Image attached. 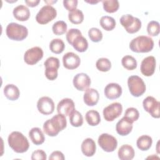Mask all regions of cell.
<instances>
[{
    "label": "cell",
    "instance_id": "cell-1",
    "mask_svg": "<svg viewBox=\"0 0 160 160\" xmlns=\"http://www.w3.org/2000/svg\"><path fill=\"white\" fill-rule=\"evenodd\" d=\"M67 121L66 116L58 114L44 122L43 124L44 132L51 137L56 136L59 132L66 128Z\"/></svg>",
    "mask_w": 160,
    "mask_h": 160
},
{
    "label": "cell",
    "instance_id": "cell-2",
    "mask_svg": "<svg viewBox=\"0 0 160 160\" xmlns=\"http://www.w3.org/2000/svg\"><path fill=\"white\" fill-rule=\"evenodd\" d=\"M8 142L9 147L17 153H24L29 148L27 138L19 131H13L8 136Z\"/></svg>",
    "mask_w": 160,
    "mask_h": 160
},
{
    "label": "cell",
    "instance_id": "cell-3",
    "mask_svg": "<svg viewBox=\"0 0 160 160\" xmlns=\"http://www.w3.org/2000/svg\"><path fill=\"white\" fill-rule=\"evenodd\" d=\"M154 48V41L149 36H139L133 39L129 43L130 49L137 53L150 52Z\"/></svg>",
    "mask_w": 160,
    "mask_h": 160
},
{
    "label": "cell",
    "instance_id": "cell-4",
    "mask_svg": "<svg viewBox=\"0 0 160 160\" xmlns=\"http://www.w3.org/2000/svg\"><path fill=\"white\" fill-rule=\"evenodd\" d=\"M7 36L11 40L21 41L26 39L28 35V30L26 27L16 23L8 24L6 29Z\"/></svg>",
    "mask_w": 160,
    "mask_h": 160
},
{
    "label": "cell",
    "instance_id": "cell-5",
    "mask_svg": "<svg viewBox=\"0 0 160 160\" xmlns=\"http://www.w3.org/2000/svg\"><path fill=\"white\" fill-rule=\"evenodd\" d=\"M128 86L131 95L134 97L142 96L146 91V84L142 79L136 75L131 76L128 79Z\"/></svg>",
    "mask_w": 160,
    "mask_h": 160
},
{
    "label": "cell",
    "instance_id": "cell-6",
    "mask_svg": "<svg viewBox=\"0 0 160 160\" xmlns=\"http://www.w3.org/2000/svg\"><path fill=\"white\" fill-rule=\"evenodd\" d=\"M57 16L56 9L51 5L42 6L36 16V20L40 24H46L52 21Z\"/></svg>",
    "mask_w": 160,
    "mask_h": 160
},
{
    "label": "cell",
    "instance_id": "cell-7",
    "mask_svg": "<svg viewBox=\"0 0 160 160\" xmlns=\"http://www.w3.org/2000/svg\"><path fill=\"white\" fill-rule=\"evenodd\" d=\"M120 23L125 30L130 34H134L139 31L141 28V21L138 18L131 14H125L120 18Z\"/></svg>",
    "mask_w": 160,
    "mask_h": 160
},
{
    "label": "cell",
    "instance_id": "cell-8",
    "mask_svg": "<svg viewBox=\"0 0 160 160\" xmlns=\"http://www.w3.org/2000/svg\"><path fill=\"white\" fill-rule=\"evenodd\" d=\"M45 66V76L50 81H54L58 78V70L60 63L58 58L55 57H49L46 59L44 62Z\"/></svg>",
    "mask_w": 160,
    "mask_h": 160
},
{
    "label": "cell",
    "instance_id": "cell-9",
    "mask_svg": "<svg viewBox=\"0 0 160 160\" xmlns=\"http://www.w3.org/2000/svg\"><path fill=\"white\" fill-rule=\"evenodd\" d=\"M99 146L106 152H113L118 146V141L115 137L108 133L101 134L98 140Z\"/></svg>",
    "mask_w": 160,
    "mask_h": 160
},
{
    "label": "cell",
    "instance_id": "cell-10",
    "mask_svg": "<svg viewBox=\"0 0 160 160\" xmlns=\"http://www.w3.org/2000/svg\"><path fill=\"white\" fill-rule=\"evenodd\" d=\"M122 112V106L121 103L115 102H113L103 109V116L107 121H113L118 118Z\"/></svg>",
    "mask_w": 160,
    "mask_h": 160
},
{
    "label": "cell",
    "instance_id": "cell-11",
    "mask_svg": "<svg viewBox=\"0 0 160 160\" xmlns=\"http://www.w3.org/2000/svg\"><path fill=\"white\" fill-rule=\"evenodd\" d=\"M142 106L144 110L150 114L154 118H159V106L160 102L152 96L146 97L142 102Z\"/></svg>",
    "mask_w": 160,
    "mask_h": 160
},
{
    "label": "cell",
    "instance_id": "cell-12",
    "mask_svg": "<svg viewBox=\"0 0 160 160\" xmlns=\"http://www.w3.org/2000/svg\"><path fill=\"white\" fill-rule=\"evenodd\" d=\"M43 57L42 48L35 46L28 49L24 55V61L28 65H34Z\"/></svg>",
    "mask_w": 160,
    "mask_h": 160
},
{
    "label": "cell",
    "instance_id": "cell-13",
    "mask_svg": "<svg viewBox=\"0 0 160 160\" xmlns=\"http://www.w3.org/2000/svg\"><path fill=\"white\" fill-rule=\"evenodd\" d=\"M54 103L51 98L43 96L39 99L37 102L38 111L44 115H49L54 112Z\"/></svg>",
    "mask_w": 160,
    "mask_h": 160
},
{
    "label": "cell",
    "instance_id": "cell-14",
    "mask_svg": "<svg viewBox=\"0 0 160 160\" xmlns=\"http://www.w3.org/2000/svg\"><path fill=\"white\" fill-rule=\"evenodd\" d=\"M74 88L81 91H83L88 89L91 85V81L89 76L84 72L78 73L74 76L72 80Z\"/></svg>",
    "mask_w": 160,
    "mask_h": 160
},
{
    "label": "cell",
    "instance_id": "cell-15",
    "mask_svg": "<svg viewBox=\"0 0 160 160\" xmlns=\"http://www.w3.org/2000/svg\"><path fill=\"white\" fill-rule=\"evenodd\" d=\"M156 69V59L152 56L145 58L141 62L140 70L141 73L145 76H152Z\"/></svg>",
    "mask_w": 160,
    "mask_h": 160
},
{
    "label": "cell",
    "instance_id": "cell-16",
    "mask_svg": "<svg viewBox=\"0 0 160 160\" xmlns=\"http://www.w3.org/2000/svg\"><path fill=\"white\" fill-rule=\"evenodd\" d=\"M62 63L65 68L71 70L75 69L79 66L81 59L76 54L72 52H68L63 56Z\"/></svg>",
    "mask_w": 160,
    "mask_h": 160
},
{
    "label": "cell",
    "instance_id": "cell-17",
    "mask_svg": "<svg viewBox=\"0 0 160 160\" xmlns=\"http://www.w3.org/2000/svg\"><path fill=\"white\" fill-rule=\"evenodd\" d=\"M75 110V104L74 101L70 98H64L61 100L57 106V111L65 116L69 114Z\"/></svg>",
    "mask_w": 160,
    "mask_h": 160
},
{
    "label": "cell",
    "instance_id": "cell-18",
    "mask_svg": "<svg viewBox=\"0 0 160 160\" xmlns=\"http://www.w3.org/2000/svg\"><path fill=\"white\" fill-rule=\"evenodd\" d=\"M121 86L115 82L109 83L104 88V92L105 96L109 99H115L119 98L122 94Z\"/></svg>",
    "mask_w": 160,
    "mask_h": 160
},
{
    "label": "cell",
    "instance_id": "cell-19",
    "mask_svg": "<svg viewBox=\"0 0 160 160\" xmlns=\"http://www.w3.org/2000/svg\"><path fill=\"white\" fill-rule=\"evenodd\" d=\"M99 99L98 91L94 88H88L86 90L83 100L84 103L88 106H94L97 104Z\"/></svg>",
    "mask_w": 160,
    "mask_h": 160
},
{
    "label": "cell",
    "instance_id": "cell-20",
    "mask_svg": "<svg viewBox=\"0 0 160 160\" xmlns=\"http://www.w3.org/2000/svg\"><path fill=\"white\" fill-rule=\"evenodd\" d=\"M132 129V123L124 117L122 118L116 124V130L118 134L122 136L128 135Z\"/></svg>",
    "mask_w": 160,
    "mask_h": 160
},
{
    "label": "cell",
    "instance_id": "cell-21",
    "mask_svg": "<svg viewBox=\"0 0 160 160\" xmlns=\"http://www.w3.org/2000/svg\"><path fill=\"white\" fill-rule=\"evenodd\" d=\"M81 149L82 154L85 156L91 157L96 152V143L92 139L89 138H86L82 141L81 146Z\"/></svg>",
    "mask_w": 160,
    "mask_h": 160
},
{
    "label": "cell",
    "instance_id": "cell-22",
    "mask_svg": "<svg viewBox=\"0 0 160 160\" xmlns=\"http://www.w3.org/2000/svg\"><path fill=\"white\" fill-rule=\"evenodd\" d=\"M12 14L14 17L19 21H27L31 15L29 9L24 5L21 4L14 8Z\"/></svg>",
    "mask_w": 160,
    "mask_h": 160
},
{
    "label": "cell",
    "instance_id": "cell-23",
    "mask_svg": "<svg viewBox=\"0 0 160 160\" xmlns=\"http://www.w3.org/2000/svg\"><path fill=\"white\" fill-rule=\"evenodd\" d=\"M135 154L133 148L129 144H124L120 147L118 150V158L121 160H131L134 158Z\"/></svg>",
    "mask_w": 160,
    "mask_h": 160
},
{
    "label": "cell",
    "instance_id": "cell-24",
    "mask_svg": "<svg viewBox=\"0 0 160 160\" xmlns=\"http://www.w3.org/2000/svg\"><path fill=\"white\" fill-rule=\"evenodd\" d=\"M29 137L35 145H41L45 141L44 135L42 130L37 127L32 128L29 132Z\"/></svg>",
    "mask_w": 160,
    "mask_h": 160
},
{
    "label": "cell",
    "instance_id": "cell-25",
    "mask_svg": "<svg viewBox=\"0 0 160 160\" xmlns=\"http://www.w3.org/2000/svg\"><path fill=\"white\" fill-rule=\"evenodd\" d=\"M4 94L7 99L10 101L17 100L20 95L18 88L12 84H8L4 88Z\"/></svg>",
    "mask_w": 160,
    "mask_h": 160
},
{
    "label": "cell",
    "instance_id": "cell-26",
    "mask_svg": "<svg viewBox=\"0 0 160 160\" xmlns=\"http://www.w3.org/2000/svg\"><path fill=\"white\" fill-rule=\"evenodd\" d=\"M152 139L148 135H142L138 138L136 141V145L138 149L142 151H148L151 147Z\"/></svg>",
    "mask_w": 160,
    "mask_h": 160
},
{
    "label": "cell",
    "instance_id": "cell-27",
    "mask_svg": "<svg viewBox=\"0 0 160 160\" xmlns=\"http://www.w3.org/2000/svg\"><path fill=\"white\" fill-rule=\"evenodd\" d=\"M71 45L75 50L79 52H85L88 48V42L87 39L82 36L77 37L73 41Z\"/></svg>",
    "mask_w": 160,
    "mask_h": 160
},
{
    "label": "cell",
    "instance_id": "cell-28",
    "mask_svg": "<svg viewBox=\"0 0 160 160\" xmlns=\"http://www.w3.org/2000/svg\"><path fill=\"white\" fill-rule=\"evenodd\" d=\"M85 119L88 124L91 126H97L101 122V117L99 113L94 109L89 110L86 113Z\"/></svg>",
    "mask_w": 160,
    "mask_h": 160
},
{
    "label": "cell",
    "instance_id": "cell-29",
    "mask_svg": "<svg viewBox=\"0 0 160 160\" xmlns=\"http://www.w3.org/2000/svg\"><path fill=\"white\" fill-rule=\"evenodd\" d=\"M99 23L101 26L107 31L113 30L116 26L115 19L109 16H102L100 19Z\"/></svg>",
    "mask_w": 160,
    "mask_h": 160
},
{
    "label": "cell",
    "instance_id": "cell-30",
    "mask_svg": "<svg viewBox=\"0 0 160 160\" xmlns=\"http://www.w3.org/2000/svg\"><path fill=\"white\" fill-rule=\"evenodd\" d=\"M65 48V44L61 39H54L49 43V49L51 51L55 54H61Z\"/></svg>",
    "mask_w": 160,
    "mask_h": 160
},
{
    "label": "cell",
    "instance_id": "cell-31",
    "mask_svg": "<svg viewBox=\"0 0 160 160\" xmlns=\"http://www.w3.org/2000/svg\"><path fill=\"white\" fill-rule=\"evenodd\" d=\"M70 124L73 127H80L83 124V117L81 112L74 110L69 116Z\"/></svg>",
    "mask_w": 160,
    "mask_h": 160
},
{
    "label": "cell",
    "instance_id": "cell-32",
    "mask_svg": "<svg viewBox=\"0 0 160 160\" xmlns=\"http://www.w3.org/2000/svg\"><path fill=\"white\" fill-rule=\"evenodd\" d=\"M68 19L69 21L72 24H81L84 20L83 12L80 9H76L68 13Z\"/></svg>",
    "mask_w": 160,
    "mask_h": 160
},
{
    "label": "cell",
    "instance_id": "cell-33",
    "mask_svg": "<svg viewBox=\"0 0 160 160\" xmlns=\"http://www.w3.org/2000/svg\"><path fill=\"white\" fill-rule=\"evenodd\" d=\"M104 10L108 13L116 12L119 7V3L118 0H105L102 1Z\"/></svg>",
    "mask_w": 160,
    "mask_h": 160
},
{
    "label": "cell",
    "instance_id": "cell-34",
    "mask_svg": "<svg viewBox=\"0 0 160 160\" xmlns=\"http://www.w3.org/2000/svg\"><path fill=\"white\" fill-rule=\"evenodd\" d=\"M121 64L125 69L130 71L135 69L138 65L136 59L130 55L124 56L121 59Z\"/></svg>",
    "mask_w": 160,
    "mask_h": 160
},
{
    "label": "cell",
    "instance_id": "cell-35",
    "mask_svg": "<svg viewBox=\"0 0 160 160\" xmlns=\"http://www.w3.org/2000/svg\"><path fill=\"white\" fill-rule=\"evenodd\" d=\"M67 24L63 21H58L54 22L52 27V30L55 35L60 36L64 34L67 31Z\"/></svg>",
    "mask_w": 160,
    "mask_h": 160
},
{
    "label": "cell",
    "instance_id": "cell-36",
    "mask_svg": "<svg viewBox=\"0 0 160 160\" xmlns=\"http://www.w3.org/2000/svg\"><path fill=\"white\" fill-rule=\"evenodd\" d=\"M96 67L100 71L108 72L111 68V62L108 58H101L96 61Z\"/></svg>",
    "mask_w": 160,
    "mask_h": 160
},
{
    "label": "cell",
    "instance_id": "cell-37",
    "mask_svg": "<svg viewBox=\"0 0 160 160\" xmlns=\"http://www.w3.org/2000/svg\"><path fill=\"white\" fill-rule=\"evenodd\" d=\"M124 117L129 121L133 123L134 121H136L139 119V112L136 108H128L125 111Z\"/></svg>",
    "mask_w": 160,
    "mask_h": 160
},
{
    "label": "cell",
    "instance_id": "cell-38",
    "mask_svg": "<svg viewBox=\"0 0 160 160\" xmlns=\"http://www.w3.org/2000/svg\"><path fill=\"white\" fill-rule=\"evenodd\" d=\"M147 32L151 36H156L160 32V25L158 21H151L147 26Z\"/></svg>",
    "mask_w": 160,
    "mask_h": 160
},
{
    "label": "cell",
    "instance_id": "cell-39",
    "mask_svg": "<svg viewBox=\"0 0 160 160\" xmlns=\"http://www.w3.org/2000/svg\"><path fill=\"white\" fill-rule=\"evenodd\" d=\"M89 39L94 42H98L102 39V33L98 28H92L88 31Z\"/></svg>",
    "mask_w": 160,
    "mask_h": 160
},
{
    "label": "cell",
    "instance_id": "cell-40",
    "mask_svg": "<svg viewBox=\"0 0 160 160\" xmlns=\"http://www.w3.org/2000/svg\"><path fill=\"white\" fill-rule=\"evenodd\" d=\"M79 36H82V33L80 30L76 28H72L67 32L66 38L68 43L71 45L73 41Z\"/></svg>",
    "mask_w": 160,
    "mask_h": 160
},
{
    "label": "cell",
    "instance_id": "cell-41",
    "mask_svg": "<svg viewBox=\"0 0 160 160\" xmlns=\"http://www.w3.org/2000/svg\"><path fill=\"white\" fill-rule=\"evenodd\" d=\"M47 155L46 152L42 149H38L34 151L31 154L32 160H46Z\"/></svg>",
    "mask_w": 160,
    "mask_h": 160
},
{
    "label": "cell",
    "instance_id": "cell-42",
    "mask_svg": "<svg viewBox=\"0 0 160 160\" xmlns=\"http://www.w3.org/2000/svg\"><path fill=\"white\" fill-rule=\"evenodd\" d=\"M78 1L77 0H64L63 6L69 12L76 9Z\"/></svg>",
    "mask_w": 160,
    "mask_h": 160
},
{
    "label": "cell",
    "instance_id": "cell-43",
    "mask_svg": "<svg viewBox=\"0 0 160 160\" xmlns=\"http://www.w3.org/2000/svg\"><path fill=\"white\" fill-rule=\"evenodd\" d=\"M65 159L64 156L63 154V153L59 151H53L49 158V160H56V159H58V160H64Z\"/></svg>",
    "mask_w": 160,
    "mask_h": 160
},
{
    "label": "cell",
    "instance_id": "cell-44",
    "mask_svg": "<svg viewBox=\"0 0 160 160\" xmlns=\"http://www.w3.org/2000/svg\"><path fill=\"white\" fill-rule=\"evenodd\" d=\"M40 2L39 0H30V1H25V3L29 7L31 8H34L35 6H37L38 5V4Z\"/></svg>",
    "mask_w": 160,
    "mask_h": 160
},
{
    "label": "cell",
    "instance_id": "cell-45",
    "mask_svg": "<svg viewBox=\"0 0 160 160\" xmlns=\"http://www.w3.org/2000/svg\"><path fill=\"white\" fill-rule=\"evenodd\" d=\"M85 2H88V3H90V4H96V3H98L99 2V1H84Z\"/></svg>",
    "mask_w": 160,
    "mask_h": 160
}]
</instances>
